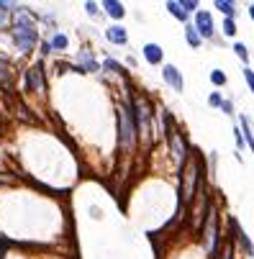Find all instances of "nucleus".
Wrapping results in <instances>:
<instances>
[{"label":"nucleus","instance_id":"0eeeda50","mask_svg":"<svg viewBox=\"0 0 254 259\" xmlns=\"http://www.w3.org/2000/svg\"><path fill=\"white\" fill-rule=\"evenodd\" d=\"M162 75H164V80H167L169 85H172V88H175L177 93L185 88V82H182V75L177 72V67H172V64H167V67L162 70Z\"/></svg>","mask_w":254,"mask_h":259},{"label":"nucleus","instance_id":"a878e982","mask_svg":"<svg viewBox=\"0 0 254 259\" xmlns=\"http://www.w3.org/2000/svg\"><path fill=\"white\" fill-rule=\"evenodd\" d=\"M6 24V13H0V26H3Z\"/></svg>","mask_w":254,"mask_h":259},{"label":"nucleus","instance_id":"423d86ee","mask_svg":"<svg viewBox=\"0 0 254 259\" xmlns=\"http://www.w3.org/2000/svg\"><path fill=\"white\" fill-rule=\"evenodd\" d=\"M195 31L203 36H213V18H210L208 11H198L195 13Z\"/></svg>","mask_w":254,"mask_h":259},{"label":"nucleus","instance_id":"6ab92c4d","mask_svg":"<svg viewBox=\"0 0 254 259\" xmlns=\"http://www.w3.org/2000/svg\"><path fill=\"white\" fill-rule=\"evenodd\" d=\"M180 8H182V11H185V16H187V13H193V11L198 8V3H195V0H182Z\"/></svg>","mask_w":254,"mask_h":259},{"label":"nucleus","instance_id":"7ed1b4c3","mask_svg":"<svg viewBox=\"0 0 254 259\" xmlns=\"http://www.w3.org/2000/svg\"><path fill=\"white\" fill-rule=\"evenodd\" d=\"M13 39H16V47L21 52H31L39 41V34L34 26H13Z\"/></svg>","mask_w":254,"mask_h":259},{"label":"nucleus","instance_id":"20e7f679","mask_svg":"<svg viewBox=\"0 0 254 259\" xmlns=\"http://www.w3.org/2000/svg\"><path fill=\"white\" fill-rule=\"evenodd\" d=\"M164 126H167V141H169V149H172V154H175V159L180 162V167L185 164V144H182V139H180V134H177V128L172 126V121H169V116H164Z\"/></svg>","mask_w":254,"mask_h":259},{"label":"nucleus","instance_id":"1a4fd4ad","mask_svg":"<svg viewBox=\"0 0 254 259\" xmlns=\"http://www.w3.org/2000/svg\"><path fill=\"white\" fill-rule=\"evenodd\" d=\"M77 64H80L82 72H98V70H100L98 62L93 59V54H88V52H80V54H77Z\"/></svg>","mask_w":254,"mask_h":259},{"label":"nucleus","instance_id":"f3484780","mask_svg":"<svg viewBox=\"0 0 254 259\" xmlns=\"http://www.w3.org/2000/svg\"><path fill=\"white\" fill-rule=\"evenodd\" d=\"M103 67L108 70V72H123V67H121V64H118L116 59H105V62H103Z\"/></svg>","mask_w":254,"mask_h":259},{"label":"nucleus","instance_id":"4468645a","mask_svg":"<svg viewBox=\"0 0 254 259\" xmlns=\"http://www.w3.org/2000/svg\"><path fill=\"white\" fill-rule=\"evenodd\" d=\"M216 8L226 13V18H234L236 16V6L234 3H228V0H216Z\"/></svg>","mask_w":254,"mask_h":259},{"label":"nucleus","instance_id":"aec40b11","mask_svg":"<svg viewBox=\"0 0 254 259\" xmlns=\"http://www.w3.org/2000/svg\"><path fill=\"white\" fill-rule=\"evenodd\" d=\"M11 80V72H8V64L0 62V82H8Z\"/></svg>","mask_w":254,"mask_h":259},{"label":"nucleus","instance_id":"bb28decb","mask_svg":"<svg viewBox=\"0 0 254 259\" xmlns=\"http://www.w3.org/2000/svg\"><path fill=\"white\" fill-rule=\"evenodd\" d=\"M226 259H234V256H231V249H226Z\"/></svg>","mask_w":254,"mask_h":259},{"label":"nucleus","instance_id":"cd10ccee","mask_svg":"<svg viewBox=\"0 0 254 259\" xmlns=\"http://www.w3.org/2000/svg\"><path fill=\"white\" fill-rule=\"evenodd\" d=\"M249 16H251V21H254V6H251V8H249Z\"/></svg>","mask_w":254,"mask_h":259},{"label":"nucleus","instance_id":"dca6fc26","mask_svg":"<svg viewBox=\"0 0 254 259\" xmlns=\"http://www.w3.org/2000/svg\"><path fill=\"white\" fill-rule=\"evenodd\" d=\"M223 34H226V36H234V34H236V24H234V18H226V21H223Z\"/></svg>","mask_w":254,"mask_h":259},{"label":"nucleus","instance_id":"ddd939ff","mask_svg":"<svg viewBox=\"0 0 254 259\" xmlns=\"http://www.w3.org/2000/svg\"><path fill=\"white\" fill-rule=\"evenodd\" d=\"M185 39H187V44L193 47V49H198V47H200V41H203V39H200V34L195 31V26H187V29H185Z\"/></svg>","mask_w":254,"mask_h":259},{"label":"nucleus","instance_id":"9d476101","mask_svg":"<svg viewBox=\"0 0 254 259\" xmlns=\"http://www.w3.org/2000/svg\"><path fill=\"white\" fill-rule=\"evenodd\" d=\"M144 57L149 64H159L162 62V47L159 44H146L144 47Z\"/></svg>","mask_w":254,"mask_h":259},{"label":"nucleus","instance_id":"2eb2a0df","mask_svg":"<svg viewBox=\"0 0 254 259\" xmlns=\"http://www.w3.org/2000/svg\"><path fill=\"white\" fill-rule=\"evenodd\" d=\"M167 11L172 13L175 18H180V21H185V18H187V16H185V11L180 8V3H175V0H169V3H167Z\"/></svg>","mask_w":254,"mask_h":259},{"label":"nucleus","instance_id":"f8f14e48","mask_svg":"<svg viewBox=\"0 0 254 259\" xmlns=\"http://www.w3.org/2000/svg\"><path fill=\"white\" fill-rule=\"evenodd\" d=\"M49 47H52V52H65L70 47V39L65 34H54L52 41H49Z\"/></svg>","mask_w":254,"mask_h":259},{"label":"nucleus","instance_id":"5701e85b","mask_svg":"<svg viewBox=\"0 0 254 259\" xmlns=\"http://www.w3.org/2000/svg\"><path fill=\"white\" fill-rule=\"evenodd\" d=\"M208 103H210V105H221L223 100H221V95H218V93H210V98H208Z\"/></svg>","mask_w":254,"mask_h":259},{"label":"nucleus","instance_id":"6e6552de","mask_svg":"<svg viewBox=\"0 0 254 259\" xmlns=\"http://www.w3.org/2000/svg\"><path fill=\"white\" fill-rule=\"evenodd\" d=\"M105 36H108L111 44H118V47L129 41V34H126V29H123V26H111L108 31H105Z\"/></svg>","mask_w":254,"mask_h":259},{"label":"nucleus","instance_id":"a211bd4d","mask_svg":"<svg viewBox=\"0 0 254 259\" xmlns=\"http://www.w3.org/2000/svg\"><path fill=\"white\" fill-rule=\"evenodd\" d=\"M210 82H213V85H226V75L221 70H213V72H210Z\"/></svg>","mask_w":254,"mask_h":259},{"label":"nucleus","instance_id":"393cba45","mask_svg":"<svg viewBox=\"0 0 254 259\" xmlns=\"http://www.w3.org/2000/svg\"><path fill=\"white\" fill-rule=\"evenodd\" d=\"M221 108H223V113H228V116L234 113V111H231V103H221Z\"/></svg>","mask_w":254,"mask_h":259},{"label":"nucleus","instance_id":"4be33fe9","mask_svg":"<svg viewBox=\"0 0 254 259\" xmlns=\"http://www.w3.org/2000/svg\"><path fill=\"white\" fill-rule=\"evenodd\" d=\"M244 77H246V85H249L251 93H254V72H251V70H244Z\"/></svg>","mask_w":254,"mask_h":259},{"label":"nucleus","instance_id":"9b49d317","mask_svg":"<svg viewBox=\"0 0 254 259\" xmlns=\"http://www.w3.org/2000/svg\"><path fill=\"white\" fill-rule=\"evenodd\" d=\"M103 8H105V13L113 16V18H123V16H126V11H123V6L118 3V0H105Z\"/></svg>","mask_w":254,"mask_h":259},{"label":"nucleus","instance_id":"39448f33","mask_svg":"<svg viewBox=\"0 0 254 259\" xmlns=\"http://www.w3.org/2000/svg\"><path fill=\"white\" fill-rule=\"evenodd\" d=\"M26 88L34 93H44L47 82H44V67L41 64H34L31 70H26Z\"/></svg>","mask_w":254,"mask_h":259},{"label":"nucleus","instance_id":"f257e3e1","mask_svg":"<svg viewBox=\"0 0 254 259\" xmlns=\"http://www.w3.org/2000/svg\"><path fill=\"white\" fill-rule=\"evenodd\" d=\"M136 141V123L134 116L129 111V105H121L118 108V144L121 149H131Z\"/></svg>","mask_w":254,"mask_h":259},{"label":"nucleus","instance_id":"412c9836","mask_svg":"<svg viewBox=\"0 0 254 259\" xmlns=\"http://www.w3.org/2000/svg\"><path fill=\"white\" fill-rule=\"evenodd\" d=\"M234 49H236V57L246 62V57H249V54H246V47H244V44H234Z\"/></svg>","mask_w":254,"mask_h":259},{"label":"nucleus","instance_id":"b1692460","mask_svg":"<svg viewBox=\"0 0 254 259\" xmlns=\"http://www.w3.org/2000/svg\"><path fill=\"white\" fill-rule=\"evenodd\" d=\"M85 11H88L90 16H98V3H85Z\"/></svg>","mask_w":254,"mask_h":259},{"label":"nucleus","instance_id":"f03ea898","mask_svg":"<svg viewBox=\"0 0 254 259\" xmlns=\"http://www.w3.org/2000/svg\"><path fill=\"white\" fill-rule=\"evenodd\" d=\"M198 180H200V167L185 162V164H182V192H180L182 205L190 203V198L195 195V185H198Z\"/></svg>","mask_w":254,"mask_h":259}]
</instances>
